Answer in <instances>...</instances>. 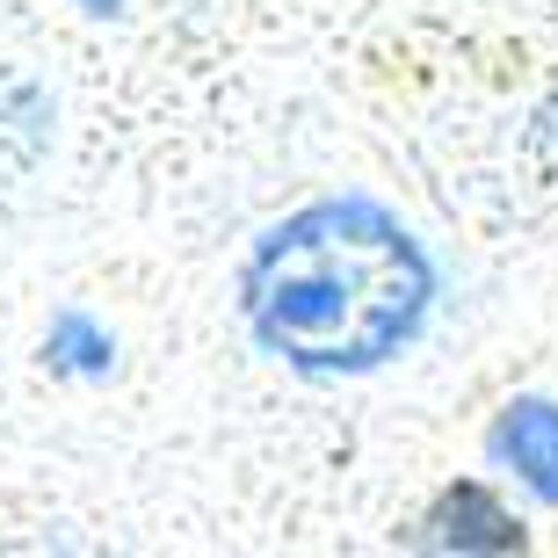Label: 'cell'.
Returning <instances> with one entry per match:
<instances>
[{
  "mask_svg": "<svg viewBox=\"0 0 558 558\" xmlns=\"http://www.w3.org/2000/svg\"><path fill=\"white\" fill-rule=\"evenodd\" d=\"M486 450H494L500 472H515V486H530L544 508H558V407L551 399H508Z\"/></svg>",
  "mask_w": 558,
  "mask_h": 558,
  "instance_id": "obj_2",
  "label": "cell"
},
{
  "mask_svg": "<svg viewBox=\"0 0 558 558\" xmlns=\"http://www.w3.org/2000/svg\"><path fill=\"white\" fill-rule=\"evenodd\" d=\"M435 305L421 240L385 204L327 196L269 226L240 269V312L262 355L305 377H355L392 363Z\"/></svg>",
  "mask_w": 558,
  "mask_h": 558,
  "instance_id": "obj_1",
  "label": "cell"
},
{
  "mask_svg": "<svg viewBox=\"0 0 558 558\" xmlns=\"http://www.w3.org/2000/svg\"><path fill=\"white\" fill-rule=\"evenodd\" d=\"M87 15H117V8H124V0H81Z\"/></svg>",
  "mask_w": 558,
  "mask_h": 558,
  "instance_id": "obj_6",
  "label": "cell"
},
{
  "mask_svg": "<svg viewBox=\"0 0 558 558\" xmlns=\"http://www.w3.org/2000/svg\"><path fill=\"white\" fill-rule=\"evenodd\" d=\"M44 363L59 377H109L117 371V333L95 319V312L65 305L51 327H44Z\"/></svg>",
  "mask_w": 558,
  "mask_h": 558,
  "instance_id": "obj_4",
  "label": "cell"
},
{
  "mask_svg": "<svg viewBox=\"0 0 558 558\" xmlns=\"http://www.w3.org/2000/svg\"><path fill=\"white\" fill-rule=\"evenodd\" d=\"M530 153H537V160H544V174L558 182V95L537 109V124H530Z\"/></svg>",
  "mask_w": 558,
  "mask_h": 558,
  "instance_id": "obj_5",
  "label": "cell"
},
{
  "mask_svg": "<svg viewBox=\"0 0 558 558\" xmlns=\"http://www.w3.org/2000/svg\"><path fill=\"white\" fill-rule=\"evenodd\" d=\"M414 544H428V551H522V522L486 486H450L428 508Z\"/></svg>",
  "mask_w": 558,
  "mask_h": 558,
  "instance_id": "obj_3",
  "label": "cell"
}]
</instances>
